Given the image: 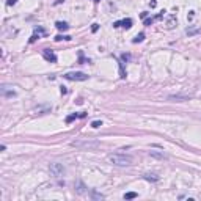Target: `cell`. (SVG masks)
<instances>
[{
	"label": "cell",
	"mask_w": 201,
	"mask_h": 201,
	"mask_svg": "<svg viewBox=\"0 0 201 201\" xmlns=\"http://www.w3.org/2000/svg\"><path fill=\"white\" fill-rule=\"evenodd\" d=\"M108 162L116 167H129V165H132L134 159L131 156H126V154H110L108 156Z\"/></svg>",
	"instance_id": "6da1fadb"
},
{
	"label": "cell",
	"mask_w": 201,
	"mask_h": 201,
	"mask_svg": "<svg viewBox=\"0 0 201 201\" xmlns=\"http://www.w3.org/2000/svg\"><path fill=\"white\" fill-rule=\"evenodd\" d=\"M49 170L52 173V176H55V178H61L65 175V167H63L61 163H50Z\"/></svg>",
	"instance_id": "7a4b0ae2"
},
{
	"label": "cell",
	"mask_w": 201,
	"mask_h": 201,
	"mask_svg": "<svg viewBox=\"0 0 201 201\" xmlns=\"http://www.w3.org/2000/svg\"><path fill=\"white\" fill-rule=\"evenodd\" d=\"M65 79L68 80H77V82H82V80H88V76L83 74V72H66L65 76H63Z\"/></svg>",
	"instance_id": "3957f363"
},
{
	"label": "cell",
	"mask_w": 201,
	"mask_h": 201,
	"mask_svg": "<svg viewBox=\"0 0 201 201\" xmlns=\"http://www.w3.org/2000/svg\"><path fill=\"white\" fill-rule=\"evenodd\" d=\"M72 146L76 148H87V149H94L99 146L97 141H72Z\"/></svg>",
	"instance_id": "277c9868"
},
{
	"label": "cell",
	"mask_w": 201,
	"mask_h": 201,
	"mask_svg": "<svg viewBox=\"0 0 201 201\" xmlns=\"http://www.w3.org/2000/svg\"><path fill=\"white\" fill-rule=\"evenodd\" d=\"M43 57H44L46 61H49V63H57V55L52 50H49V49H44L43 50Z\"/></svg>",
	"instance_id": "5b68a950"
},
{
	"label": "cell",
	"mask_w": 201,
	"mask_h": 201,
	"mask_svg": "<svg viewBox=\"0 0 201 201\" xmlns=\"http://www.w3.org/2000/svg\"><path fill=\"white\" fill-rule=\"evenodd\" d=\"M132 24H134L132 19H123V21H116V22H113V27H115V29H118V27H123V29H131Z\"/></svg>",
	"instance_id": "8992f818"
},
{
	"label": "cell",
	"mask_w": 201,
	"mask_h": 201,
	"mask_svg": "<svg viewBox=\"0 0 201 201\" xmlns=\"http://www.w3.org/2000/svg\"><path fill=\"white\" fill-rule=\"evenodd\" d=\"M163 14H165V11H162V13L156 14L154 17H149V19H146V21H145V25H152V24L156 22V21H160L162 17H163Z\"/></svg>",
	"instance_id": "52a82bcc"
},
{
	"label": "cell",
	"mask_w": 201,
	"mask_h": 201,
	"mask_svg": "<svg viewBox=\"0 0 201 201\" xmlns=\"http://www.w3.org/2000/svg\"><path fill=\"white\" fill-rule=\"evenodd\" d=\"M149 156L151 157H156V159H168V156L165 152H159V151H149Z\"/></svg>",
	"instance_id": "ba28073f"
},
{
	"label": "cell",
	"mask_w": 201,
	"mask_h": 201,
	"mask_svg": "<svg viewBox=\"0 0 201 201\" xmlns=\"http://www.w3.org/2000/svg\"><path fill=\"white\" fill-rule=\"evenodd\" d=\"M2 94H3V96H14L16 93H14L13 90H10V87L3 85V87H2Z\"/></svg>",
	"instance_id": "9c48e42d"
},
{
	"label": "cell",
	"mask_w": 201,
	"mask_h": 201,
	"mask_svg": "<svg viewBox=\"0 0 201 201\" xmlns=\"http://www.w3.org/2000/svg\"><path fill=\"white\" fill-rule=\"evenodd\" d=\"M39 35H44V30H43V29H36V30H35V35L30 38V43H35L36 39L39 38Z\"/></svg>",
	"instance_id": "30bf717a"
},
{
	"label": "cell",
	"mask_w": 201,
	"mask_h": 201,
	"mask_svg": "<svg viewBox=\"0 0 201 201\" xmlns=\"http://www.w3.org/2000/svg\"><path fill=\"white\" fill-rule=\"evenodd\" d=\"M85 189H87V187H85L83 182H80V181H79L77 184H76V192H77V193H80V195H82V193H85Z\"/></svg>",
	"instance_id": "8fae6325"
},
{
	"label": "cell",
	"mask_w": 201,
	"mask_h": 201,
	"mask_svg": "<svg viewBox=\"0 0 201 201\" xmlns=\"http://www.w3.org/2000/svg\"><path fill=\"white\" fill-rule=\"evenodd\" d=\"M55 27H57V29H58V30H63V32H65V30H68V29H69V25H68L66 22H61V21H58V22L55 24Z\"/></svg>",
	"instance_id": "7c38bea8"
},
{
	"label": "cell",
	"mask_w": 201,
	"mask_h": 201,
	"mask_svg": "<svg viewBox=\"0 0 201 201\" xmlns=\"http://www.w3.org/2000/svg\"><path fill=\"white\" fill-rule=\"evenodd\" d=\"M137 196H138V195H137L135 192H127V193H124V199H134Z\"/></svg>",
	"instance_id": "4fadbf2b"
},
{
	"label": "cell",
	"mask_w": 201,
	"mask_h": 201,
	"mask_svg": "<svg viewBox=\"0 0 201 201\" xmlns=\"http://www.w3.org/2000/svg\"><path fill=\"white\" fill-rule=\"evenodd\" d=\"M143 39H145V33H138V35H137L135 38L132 39V43H141Z\"/></svg>",
	"instance_id": "5bb4252c"
},
{
	"label": "cell",
	"mask_w": 201,
	"mask_h": 201,
	"mask_svg": "<svg viewBox=\"0 0 201 201\" xmlns=\"http://www.w3.org/2000/svg\"><path fill=\"white\" fill-rule=\"evenodd\" d=\"M79 116H80V113H72V115H69V116L66 118V123H68V124L72 123V121H74L76 118H79Z\"/></svg>",
	"instance_id": "9a60e30c"
},
{
	"label": "cell",
	"mask_w": 201,
	"mask_h": 201,
	"mask_svg": "<svg viewBox=\"0 0 201 201\" xmlns=\"http://www.w3.org/2000/svg\"><path fill=\"white\" fill-rule=\"evenodd\" d=\"M175 21H176V16H171V19H170L168 24H167L168 29H173V27H175Z\"/></svg>",
	"instance_id": "2e32d148"
},
{
	"label": "cell",
	"mask_w": 201,
	"mask_h": 201,
	"mask_svg": "<svg viewBox=\"0 0 201 201\" xmlns=\"http://www.w3.org/2000/svg\"><path fill=\"white\" fill-rule=\"evenodd\" d=\"M61 39H66V41H69V39H71V36H63V35H58V36H55V41H61Z\"/></svg>",
	"instance_id": "e0dca14e"
},
{
	"label": "cell",
	"mask_w": 201,
	"mask_h": 201,
	"mask_svg": "<svg viewBox=\"0 0 201 201\" xmlns=\"http://www.w3.org/2000/svg\"><path fill=\"white\" fill-rule=\"evenodd\" d=\"M145 179H148V181H157L159 178L156 175H145Z\"/></svg>",
	"instance_id": "ac0fdd59"
},
{
	"label": "cell",
	"mask_w": 201,
	"mask_h": 201,
	"mask_svg": "<svg viewBox=\"0 0 201 201\" xmlns=\"http://www.w3.org/2000/svg\"><path fill=\"white\" fill-rule=\"evenodd\" d=\"M91 126H93L94 129H97V127L102 126V121H93V123H91Z\"/></svg>",
	"instance_id": "d6986e66"
},
{
	"label": "cell",
	"mask_w": 201,
	"mask_h": 201,
	"mask_svg": "<svg viewBox=\"0 0 201 201\" xmlns=\"http://www.w3.org/2000/svg\"><path fill=\"white\" fill-rule=\"evenodd\" d=\"M198 32V29H193V30H189L187 29V35H193V33H196Z\"/></svg>",
	"instance_id": "ffe728a7"
},
{
	"label": "cell",
	"mask_w": 201,
	"mask_h": 201,
	"mask_svg": "<svg viewBox=\"0 0 201 201\" xmlns=\"http://www.w3.org/2000/svg\"><path fill=\"white\" fill-rule=\"evenodd\" d=\"M121 60L123 61H127V60H129V55H126V53H124V55H121Z\"/></svg>",
	"instance_id": "44dd1931"
},
{
	"label": "cell",
	"mask_w": 201,
	"mask_h": 201,
	"mask_svg": "<svg viewBox=\"0 0 201 201\" xmlns=\"http://www.w3.org/2000/svg\"><path fill=\"white\" fill-rule=\"evenodd\" d=\"M14 3H16V0H8V2H6L8 6H10V5H14Z\"/></svg>",
	"instance_id": "7402d4cb"
},
{
	"label": "cell",
	"mask_w": 201,
	"mask_h": 201,
	"mask_svg": "<svg viewBox=\"0 0 201 201\" xmlns=\"http://www.w3.org/2000/svg\"><path fill=\"white\" fill-rule=\"evenodd\" d=\"M97 29H99L97 24H93V29H91V30H93V32H97Z\"/></svg>",
	"instance_id": "603a6c76"
},
{
	"label": "cell",
	"mask_w": 201,
	"mask_h": 201,
	"mask_svg": "<svg viewBox=\"0 0 201 201\" xmlns=\"http://www.w3.org/2000/svg\"><path fill=\"white\" fill-rule=\"evenodd\" d=\"M156 5H157V2H156V0H152V2H151V8H154Z\"/></svg>",
	"instance_id": "cb8c5ba5"
},
{
	"label": "cell",
	"mask_w": 201,
	"mask_h": 201,
	"mask_svg": "<svg viewBox=\"0 0 201 201\" xmlns=\"http://www.w3.org/2000/svg\"><path fill=\"white\" fill-rule=\"evenodd\" d=\"M94 2H99V0H94Z\"/></svg>",
	"instance_id": "d4e9b609"
}]
</instances>
